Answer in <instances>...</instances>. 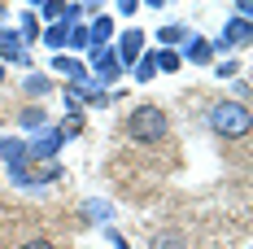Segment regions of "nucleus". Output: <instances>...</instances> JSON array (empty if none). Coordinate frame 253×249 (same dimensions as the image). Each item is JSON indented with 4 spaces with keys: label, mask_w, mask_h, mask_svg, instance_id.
Instances as JSON below:
<instances>
[{
    "label": "nucleus",
    "mask_w": 253,
    "mask_h": 249,
    "mask_svg": "<svg viewBox=\"0 0 253 249\" xmlns=\"http://www.w3.org/2000/svg\"><path fill=\"white\" fill-rule=\"evenodd\" d=\"M22 249H52V241H26Z\"/></svg>",
    "instance_id": "4468645a"
},
{
    "label": "nucleus",
    "mask_w": 253,
    "mask_h": 249,
    "mask_svg": "<svg viewBox=\"0 0 253 249\" xmlns=\"http://www.w3.org/2000/svg\"><path fill=\"white\" fill-rule=\"evenodd\" d=\"M0 157L13 162V166H22V162H26V145H22V140H0Z\"/></svg>",
    "instance_id": "39448f33"
},
{
    "label": "nucleus",
    "mask_w": 253,
    "mask_h": 249,
    "mask_svg": "<svg viewBox=\"0 0 253 249\" xmlns=\"http://www.w3.org/2000/svg\"><path fill=\"white\" fill-rule=\"evenodd\" d=\"M0 79H4V70H0Z\"/></svg>",
    "instance_id": "f3484780"
},
{
    "label": "nucleus",
    "mask_w": 253,
    "mask_h": 249,
    "mask_svg": "<svg viewBox=\"0 0 253 249\" xmlns=\"http://www.w3.org/2000/svg\"><path fill=\"white\" fill-rule=\"evenodd\" d=\"M223 40H227V44H249V22H245V18H236V22H227V31H223Z\"/></svg>",
    "instance_id": "423d86ee"
},
{
    "label": "nucleus",
    "mask_w": 253,
    "mask_h": 249,
    "mask_svg": "<svg viewBox=\"0 0 253 249\" xmlns=\"http://www.w3.org/2000/svg\"><path fill=\"white\" fill-rule=\"evenodd\" d=\"M22 123H26V127H35V123H44V109H26V114H22Z\"/></svg>",
    "instance_id": "f8f14e48"
},
{
    "label": "nucleus",
    "mask_w": 253,
    "mask_h": 249,
    "mask_svg": "<svg viewBox=\"0 0 253 249\" xmlns=\"http://www.w3.org/2000/svg\"><path fill=\"white\" fill-rule=\"evenodd\" d=\"M166 109H157V105H140L131 118H126V131H131V140H140V145H157L162 136H166Z\"/></svg>",
    "instance_id": "f257e3e1"
},
{
    "label": "nucleus",
    "mask_w": 253,
    "mask_h": 249,
    "mask_svg": "<svg viewBox=\"0 0 253 249\" xmlns=\"http://www.w3.org/2000/svg\"><path fill=\"white\" fill-rule=\"evenodd\" d=\"M140 44H144V35H140V31H126L123 49H118V66H123V61H135V57H140Z\"/></svg>",
    "instance_id": "20e7f679"
},
{
    "label": "nucleus",
    "mask_w": 253,
    "mask_h": 249,
    "mask_svg": "<svg viewBox=\"0 0 253 249\" xmlns=\"http://www.w3.org/2000/svg\"><path fill=\"white\" fill-rule=\"evenodd\" d=\"M57 145H61V131H48V136H40L31 149H26V157H35V162H44V157H52L57 153Z\"/></svg>",
    "instance_id": "7ed1b4c3"
},
{
    "label": "nucleus",
    "mask_w": 253,
    "mask_h": 249,
    "mask_svg": "<svg viewBox=\"0 0 253 249\" xmlns=\"http://www.w3.org/2000/svg\"><path fill=\"white\" fill-rule=\"evenodd\" d=\"M157 66H162V70H175L179 57H175V52H162V57H157Z\"/></svg>",
    "instance_id": "9d476101"
},
{
    "label": "nucleus",
    "mask_w": 253,
    "mask_h": 249,
    "mask_svg": "<svg viewBox=\"0 0 253 249\" xmlns=\"http://www.w3.org/2000/svg\"><path fill=\"white\" fill-rule=\"evenodd\" d=\"M153 70H157V57H144L140 61V79H153Z\"/></svg>",
    "instance_id": "1a4fd4ad"
},
{
    "label": "nucleus",
    "mask_w": 253,
    "mask_h": 249,
    "mask_svg": "<svg viewBox=\"0 0 253 249\" xmlns=\"http://www.w3.org/2000/svg\"><path fill=\"white\" fill-rule=\"evenodd\" d=\"M57 70H66V75H83V66H79V61H66V57L57 61Z\"/></svg>",
    "instance_id": "9b49d317"
},
{
    "label": "nucleus",
    "mask_w": 253,
    "mask_h": 249,
    "mask_svg": "<svg viewBox=\"0 0 253 249\" xmlns=\"http://www.w3.org/2000/svg\"><path fill=\"white\" fill-rule=\"evenodd\" d=\"M192 61H210V49H205L201 40H197V44H192Z\"/></svg>",
    "instance_id": "ddd939ff"
},
{
    "label": "nucleus",
    "mask_w": 253,
    "mask_h": 249,
    "mask_svg": "<svg viewBox=\"0 0 253 249\" xmlns=\"http://www.w3.org/2000/svg\"><path fill=\"white\" fill-rule=\"evenodd\" d=\"M153 249H183V236L179 232H157L153 236Z\"/></svg>",
    "instance_id": "0eeeda50"
},
{
    "label": "nucleus",
    "mask_w": 253,
    "mask_h": 249,
    "mask_svg": "<svg viewBox=\"0 0 253 249\" xmlns=\"http://www.w3.org/2000/svg\"><path fill=\"white\" fill-rule=\"evenodd\" d=\"M0 13H4V4H0Z\"/></svg>",
    "instance_id": "dca6fc26"
},
{
    "label": "nucleus",
    "mask_w": 253,
    "mask_h": 249,
    "mask_svg": "<svg viewBox=\"0 0 253 249\" xmlns=\"http://www.w3.org/2000/svg\"><path fill=\"white\" fill-rule=\"evenodd\" d=\"M114 249H126V241H118V245H114Z\"/></svg>",
    "instance_id": "2eb2a0df"
},
{
    "label": "nucleus",
    "mask_w": 253,
    "mask_h": 249,
    "mask_svg": "<svg viewBox=\"0 0 253 249\" xmlns=\"http://www.w3.org/2000/svg\"><path fill=\"white\" fill-rule=\"evenodd\" d=\"M109 35H114V22H109V18H96L92 31H87V40H109Z\"/></svg>",
    "instance_id": "6e6552de"
},
{
    "label": "nucleus",
    "mask_w": 253,
    "mask_h": 249,
    "mask_svg": "<svg viewBox=\"0 0 253 249\" xmlns=\"http://www.w3.org/2000/svg\"><path fill=\"white\" fill-rule=\"evenodd\" d=\"M210 127L227 140H240V136H249V109L240 100H223V105L210 109Z\"/></svg>",
    "instance_id": "f03ea898"
}]
</instances>
